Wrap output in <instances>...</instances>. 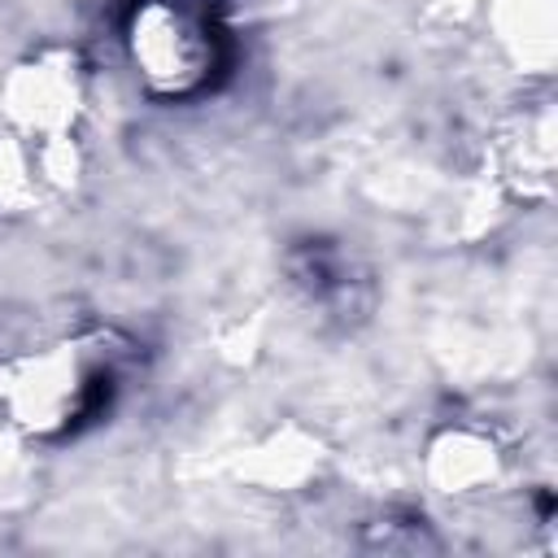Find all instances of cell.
<instances>
[{
	"label": "cell",
	"mask_w": 558,
	"mask_h": 558,
	"mask_svg": "<svg viewBox=\"0 0 558 558\" xmlns=\"http://www.w3.org/2000/svg\"><path fill=\"white\" fill-rule=\"evenodd\" d=\"M135 61L148 78L166 83V87H183L201 74V57H205V39L196 31V22L166 0H153L135 13Z\"/></svg>",
	"instance_id": "cell-1"
}]
</instances>
